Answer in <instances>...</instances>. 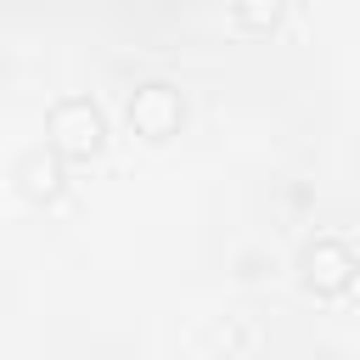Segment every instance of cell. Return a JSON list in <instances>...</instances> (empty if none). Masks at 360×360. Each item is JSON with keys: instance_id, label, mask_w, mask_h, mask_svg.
<instances>
[{"instance_id": "cell-1", "label": "cell", "mask_w": 360, "mask_h": 360, "mask_svg": "<svg viewBox=\"0 0 360 360\" xmlns=\"http://www.w3.org/2000/svg\"><path fill=\"white\" fill-rule=\"evenodd\" d=\"M45 129H51V152H62V158H96L101 141H107V118H101V107L90 96L56 101L51 118H45Z\"/></svg>"}, {"instance_id": "cell-2", "label": "cell", "mask_w": 360, "mask_h": 360, "mask_svg": "<svg viewBox=\"0 0 360 360\" xmlns=\"http://www.w3.org/2000/svg\"><path fill=\"white\" fill-rule=\"evenodd\" d=\"M180 118H186L180 90L163 84V79H152V84H141V90L129 96V129H135L141 141H169V135L180 129Z\"/></svg>"}, {"instance_id": "cell-3", "label": "cell", "mask_w": 360, "mask_h": 360, "mask_svg": "<svg viewBox=\"0 0 360 360\" xmlns=\"http://www.w3.org/2000/svg\"><path fill=\"white\" fill-rule=\"evenodd\" d=\"M298 270H304V287L321 292V298H338V292L354 287V253H349L338 236H315V242L304 248Z\"/></svg>"}, {"instance_id": "cell-4", "label": "cell", "mask_w": 360, "mask_h": 360, "mask_svg": "<svg viewBox=\"0 0 360 360\" xmlns=\"http://www.w3.org/2000/svg\"><path fill=\"white\" fill-rule=\"evenodd\" d=\"M56 158H62V152L22 163V191H28V197H56V191H62V163H56Z\"/></svg>"}, {"instance_id": "cell-5", "label": "cell", "mask_w": 360, "mask_h": 360, "mask_svg": "<svg viewBox=\"0 0 360 360\" xmlns=\"http://www.w3.org/2000/svg\"><path fill=\"white\" fill-rule=\"evenodd\" d=\"M231 17H236V28H248V34H270V28L281 22V0H231Z\"/></svg>"}]
</instances>
